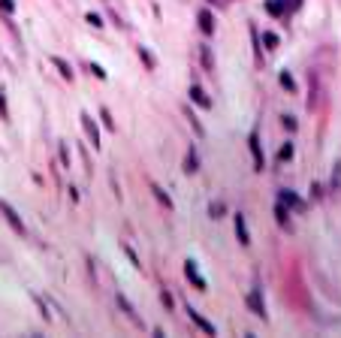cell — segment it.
I'll use <instances>...</instances> for the list:
<instances>
[{
	"instance_id": "cell-1",
	"label": "cell",
	"mask_w": 341,
	"mask_h": 338,
	"mask_svg": "<svg viewBox=\"0 0 341 338\" xmlns=\"http://www.w3.org/2000/svg\"><path fill=\"white\" fill-rule=\"evenodd\" d=\"M0 215L6 218V224H9V226H12V229H15V233H19V236H24V233H27V229H24V221L19 218V211H15V208H12V205L6 203V200H0Z\"/></svg>"
},
{
	"instance_id": "cell-2",
	"label": "cell",
	"mask_w": 341,
	"mask_h": 338,
	"mask_svg": "<svg viewBox=\"0 0 341 338\" xmlns=\"http://www.w3.org/2000/svg\"><path fill=\"white\" fill-rule=\"evenodd\" d=\"M248 148H250V154H254V169H257V172L266 169V157H263V145H260V136H257V133L248 136Z\"/></svg>"
},
{
	"instance_id": "cell-3",
	"label": "cell",
	"mask_w": 341,
	"mask_h": 338,
	"mask_svg": "<svg viewBox=\"0 0 341 338\" xmlns=\"http://www.w3.org/2000/svg\"><path fill=\"white\" fill-rule=\"evenodd\" d=\"M248 308L254 311L260 320H266V317H269V314H266V302H263V293H260V287H254V290L248 293Z\"/></svg>"
},
{
	"instance_id": "cell-4",
	"label": "cell",
	"mask_w": 341,
	"mask_h": 338,
	"mask_svg": "<svg viewBox=\"0 0 341 338\" xmlns=\"http://www.w3.org/2000/svg\"><path fill=\"white\" fill-rule=\"evenodd\" d=\"M184 275H187V281L193 284L196 290H205V278L200 275V269H196V260H187L184 263Z\"/></svg>"
},
{
	"instance_id": "cell-5",
	"label": "cell",
	"mask_w": 341,
	"mask_h": 338,
	"mask_svg": "<svg viewBox=\"0 0 341 338\" xmlns=\"http://www.w3.org/2000/svg\"><path fill=\"white\" fill-rule=\"evenodd\" d=\"M82 127H85V133H88V136H91V145H94V148H100V130H97L94 118L88 115V112H82Z\"/></svg>"
},
{
	"instance_id": "cell-6",
	"label": "cell",
	"mask_w": 341,
	"mask_h": 338,
	"mask_svg": "<svg viewBox=\"0 0 341 338\" xmlns=\"http://www.w3.org/2000/svg\"><path fill=\"white\" fill-rule=\"evenodd\" d=\"M187 317H190V320H193V323L200 326L203 332H208V335H214V332H218V329H214V323H211V320H205L200 311H196V308H190V305H187Z\"/></svg>"
},
{
	"instance_id": "cell-7",
	"label": "cell",
	"mask_w": 341,
	"mask_h": 338,
	"mask_svg": "<svg viewBox=\"0 0 341 338\" xmlns=\"http://www.w3.org/2000/svg\"><path fill=\"white\" fill-rule=\"evenodd\" d=\"M187 94H190V100H193L196 106H200V109H211V97L203 91L200 85H190V91H187Z\"/></svg>"
},
{
	"instance_id": "cell-8",
	"label": "cell",
	"mask_w": 341,
	"mask_h": 338,
	"mask_svg": "<svg viewBox=\"0 0 341 338\" xmlns=\"http://www.w3.org/2000/svg\"><path fill=\"white\" fill-rule=\"evenodd\" d=\"M278 200H281V203H284L287 208H296V211H305V200H299V197H296V193H293V190H281V193H278Z\"/></svg>"
},
{
	"instance_id": "cell-9",
	"label": "cell",
	"mask_w": 341,
	"mask_h": 338,
	"mask_svg": "<svg viewBox=\"0 0 341 338\" xmlns=\"http://www.w3.org/2000/svg\"><path fill=\"white\" fill-rule=\"evenodd\" d=\"M266 12L275 15V19H284V15L290 12V3H287V0H266Z\"/></svg>"
},
{
	"instance_id": "cell-10",
	"label": "cell",
	"mask_w": 341,
	"mask_h": 338,
	"mask_svg": "<svg viewBox=\"0 0 341 338\" xmlns=\"http://www.w3.org/2000/svg\"><path fill=\"white\" fill-rule=\"evenodd\" d=\"M115 302H118V308H121L124 314H127V317L133 320V323H139V326H142V317H139V314L133 311V305L127 302V296H124V293H115Z\"/></svg>"
},
{
	"instance_id": "cell-11",
	"label": "cell",
	"mask_w": 341,
	"mask_h": 338,
	"mask_svg": "<svg viewBox=\"0 0 341 338\" xmlns=\"http://www.w3.org/2000/svg\"><path fill=\"white\" fill-rule=\"evenodd\" d=\"M200 169V154H196V145H187V154H184V172L193 175Z\"/></svg>"
},
{
	"instance_id": "cell-12",
	"label": "cell",
	"mask_w": 341,
	"mask_h": 338,
	"mask_svg": "<svg viewBox=\"0 0 341 338\" xmlns=\"http://www.w3.org/2000/svg\"><path fill=\"white\" fill-rule=\"evenodd\" d=\"M236 236H239V242L248 248L250 245V233H248V224H245V215L242 211H236Z\"/></svg>"
},
{
	"instance_id": "cell-13",
	"label": "cell",
	"mask_w": 341,
	"mask_h": 338,
	"mask_svg": "<svg viewBox=\"0 0 341 338\" xmlns=\"http://www.w3.org/2000/svg\"><path fill=\"white\" fill-rule=\"evenodd\" d=\"M275 218H278V224H281L284 229H290V208H287L281 200L275 203Z\"/></svg>"
},
{
	"instance_id": "cell-14",
	"label": "cell",
	"mask_w": 341,
	"mask_h": 338,
	"mask_svg": "<svg viewBox=\"0 0 341 338\" xmlns=\"http://www.w3.org/2000/svg\"><path fill=\"white\" fill-rule=\"evenodd\" d=\"M200 30H203V33H208V37L214 33V15H211L208 9H203V12H200Z\"/></svg>"
},
{
	"instance_id": "cell-15",
	"label": "cell",
	"mask_w": 341,
	"mask_h": 338,
	"mask_svg": "<svg viewBox=\"0 0 341 338\" xmlns=\"http://www.w3.org/2000/svg\"><path fill=\"white\" fill-rule=\"evenodd\" d=\"M329 190L335 193V197L341 193V160H338V163L332 166V175H329Z\"/></svg>"
},
{
	"instance_id": "cell-16",
	"label": "cell",
	"mask_w": 341,
	"mask_h": 338,
	"mask_svg": "<svg viewBox=\"0 0 341 338\" xmlns=\"http://www.w3.org/2000/svg\"><path fill=\"white\" fill-rule=\"evenodd\" d=\"M151 190H154V197H157V200H160V203H163V208H169V211H172V208H175V205H172V200H169V193H166V190H163V187H160V184H157V181H151Z\"/></svg>"
},
{
	"instance_id": "cell-17",
	"label": "cell",
	"mask_w": 341,
	"mask_h": 338,
	"mask_svg": "<svg viewBox=\"0 0 341 338\" xmlns=\"http://www.w3.org/2000/svg\"><path fill=\"white\" fill-rule=\"evenodd\" d=\"M51 64H55V67L61 69V76H64L67 82H73V67H69V64H67L64 58H58V55H55V58H51Z\"/></svg>"
},
{
	"instance_id": "cell-18",
	"label": "cell",
	"mask_w": 341,
	"mask_h": 338,
	"mask_svg": "<svg viewBox=\"0 0 341 338\" xmlns=\"http://www.w3.org/2000/svg\"><path fill=\"white\" fill-rule=\"evenodd\" d=\"M278 82H281V88H287V91H290V94H296V91H299V88H296V82H293V76L287 73V69H284V73L278 76Z\"/></svg>"
},
{
	"instance_id": "cell-19",
	"label": "cell",
	"mask_w": 341,
	"mask_h": 338,
	"mask_svg": "<svg viewBox=\"0 0 341 338\" xmlns=\"http://www.w3.org/2000/svg\"><path fill=\"white\" fill-rule=\"evenodd\" d=\"M290 157H293V142H284V145L278 148V163H287Z\"/></svg>"
},
{
	"instance_id": "cell-20",
	"label": "cell",
	"mask_w": 341,
	"mask_h": 338,
	"mask_svg": "<svg viewBox=\"0 0 341 338\" xmlns=\"http://www.w3.org/2000/svg\"><path fill=\"white\" fill-rule=\"evenodd\" d=\"M200 55H203V67L211 73V69H214V55H211V48H208V45H203V48H200Z\"/></svg>"
},
{
	"instance_id": "cell-21",
	"label": "cell",
	"mask_w": 341,
	"mask_h": 338,
	"mask_svg": "<svg viewBox=\"0 0 341 338\" xmlns=\"http://www.w3.org/2000/svg\"><path fill=\"white\" fill-rule=\"evenodd\" d=\"M184 112H187V121H190V127H193V133H196V136H205V127H203V124H200V118H196V115H193L190 109H184Z\"/></svg>"
},
{
	"instance_id": "cell-22",
	"label": "cell",
	"mask_w": 341,
	"mask_h": 338,
	"mask_svg": "<svg viewBox=\"0 0 341 338\" xmlns=\"http://www.w3.org/2000/svg\"><path fill=\"white\" fill-rule=\"evenodd\" d=\"M139 58H142V61H145V67H148V69H154V67H157V61H154V55H151V51H148L145 45H139Z\"/></svg>"
},
{
	"instance_id": "cell-23",
	"label": "cell",
	"mask_w": 341,
	"mask_h": 338,
	"mask_svg": "<svg viewBox=\"0 0 341 338\" xmlns=\"http://www.w3.org/2000/svg\"><path fill=\"white\" fill-rule=\"evenodd\" d=\"M263 43H266V48H278L281 37H278V33H272V30H269V33H263Z\"/></svg>"
},
{
	"instance_id": "cell-24",
	"label": "cell",
	"mask_w": 341,
	"mask_h": 338,
	"mask_svg": "<svg viewBox=\"0 0 341 338\" xmlns=\"http://www.w3.org/2000/svg\"><path fill=\"white\" fill-rule=\"evenodd\" d=\"M85 22L91 24V27H103V24H106V22L100 19V15H97V12H88V15H85Z\"/></svg>"
},
{
	"instance_id": "cell-25",
	"label": "cell",
	"mask_w": 341,
	"mask_h": 338,
	"mask_svg": "<svg viewBox=\"0 0 341 338\" xmlns=\"http://www.w3.org/2000/svg\"><path fill=\"white\" fill-rule=\"evenodd\" d=\"M208 215L211 218H224V203H211L208 205Z\"/></svg>"
},
{
	"instance_id": "cell-26",
	"label": "cell",
	"mask_w": 341,
	"mask_h": 338,
	"mask_svg": "<svg viewBox=\"0 0 341 338\" xmlns=\"http://www.w3.org/2000/svg\"><path fill=\"white\" fill-rule=\"evenodd\" d=\"M0 12H3V15H12V12H15V0H0Z\"/></svg>"
},
{
	"instance_id": "cell-27",
	"label": "cell",
	"mask_w": 341,
	"mask_h": 338,
	"mask_svg": "<svg viewBox=\"0 0 341 338\" xmlns=\"http://www.w3.org/2000/svg\"><path fill=\"white\" fill-rule=\"evenodd\" d=\"M281 124H284V127H287V130H290V133H293V130L299 127V124H296V118H293V115H284V118H281Z\"/></svg>"
},
{
	"instance_id": "cell-28",
	"label": "cell",
	"mask_w": 341,
	"mask_h": 338,
	"mask_svg": "<svg viewBox=\"0 0 341 338\" xmlns=\"http://www.w3.org/2000/svg\"><path fill=\"white\" fill-rule=\"evenodd\" d=\"M88 73H94L97 79H106V69H103L100 64H88Z\"/></svg>"
},
{
	"instance_id": "cell-29",
	"label": "cell",
	"mask_w": 341,
	"mask_h": 338,
	"mask_svg": "<svg viewBox=\"0 0 341 338\" xmlns=\"http://www.w3.org/2000/svg\"><path fill=\"white\" fill-rule=\"evenodd\" d=\"M100 115H103V124L109 130H115V121H112V115H109V109H100Z\"/></svg>"
},
{
	"instance_id": "cell-30",
	"label": "cell",
	"mask_w": 341,
	"mask_h": 338,
	"mask_svg": "<svg viewBox=\"0 0 341 338\" xmlns=\"http://www.w3.org/2000/svg\"><path fill=\"white\" fill-rule=\"evenodd\" d=\"M0 115H9V109H6V97H3V88H0Z\"/></svg>"
},
{
	"instance_id": "cell-31",
	"label": "cell",
	"mask_w": 341,
	"mask_h": 338,
	"mask_svg": "<svg viewBox=\"0 0 341 338\" xmlns=\"http://www.w3.org/2000/svg\"><path fill=\"white\" fill-rule=\"evenodd\" d=\"M160 302H163V305H166V308H172V296H169L166 290H163V293H160Z\"/></svg>"
},
{
	"instance_id": "cell-32",
	"label": "cell",
	"mask_w": 341,
	"mask_h": 338,
	"mask_svg": "<svg viewBox=\"0 0 341 338\" xmlns=\"http://www.w3.org/2000/svg\"><path fill=\"white\" fill-rule=\"evenodd\" d=\"M311 197H314V200H320V197H323V187H320V184H314V187H311Z\"/></svg>"
}]
</instances>
